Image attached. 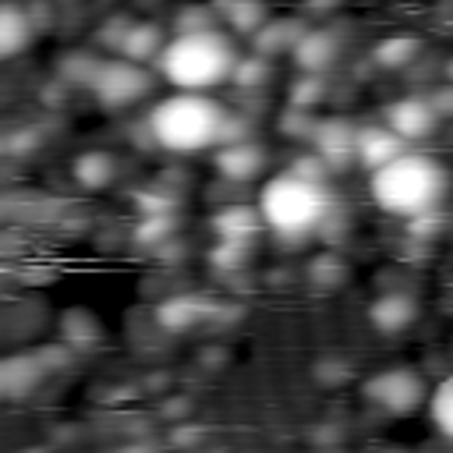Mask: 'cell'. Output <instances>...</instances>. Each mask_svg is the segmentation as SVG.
I'll return each instance as SVG.
<instances>
[{"label":"cell","instance_id":"cell-1","mask_svg":"<svg viewBox=\"0 0 453 453\" xmlns=\"http://www.w3.org/2000/svg\"><path fill=\"white\" fill-rule=\"evenodd\" d=\"M149 131L159 149L191 156L223 145L230 134V113L209 92H173L149 110Z\"/></svg>","mask_w":453,"mask_h":453},{"label":"cell","instance_id":"cell-2","mask_svg":"<svg viewBox=\"0 0 453 453\" xmlns=\"http://www.w3.org/2000/svg\"><path fill=\"white\" fill-rule=\"evenodd\" d=\"M446 184H449L446 166L435 156L411 152V149L393 163L372 170V180H368L375 205L400 219H418L435 212L442 205Z\"/></svg>","mask_w":453,"mask_h":453},{"label":"cell","instance_id":"cell-3","mask_svg":"<svg viewBox=\"0 0 453 453\" xmlns=\"http://www.w3.org/2000/svg\"><path fill=\"white\" fill-rule=\"evenodd\" d=\"M237 60L241 57L234 42L219 28H205V32H177L163 46L156 67L180 92H209L219 81L234 78Z\"/></svg>","mask_w":453,"mask_h":453},{"label":"cell","instance_id":"cell-4","mask_svg":"<svg viewBox=\"0 0 453 453\" xmlns=\"http://www.w3.org/2000/svg\"><path fill=\"white\" fill-rule=\"evenodd\" d=\"M333 209V198L326 191V180L301 177L294 170L276 173L258 191V212L269 230H276L287 241L315 234Z\"/></svg>","mask_w":453,"mask_h":453},{"label":"cell","instance_id":"cell-5","mask_svg":"<svg viewBox=\"0 0 453 453\" xmlns=\"http://www.w3.org/2000/svg\"><path fill=\"white\" fill-rule=\"evenodd\" d=\"M428 386L414 368H382L365 379V400L389 418H407L428 400Z\"/></svg>","mask_w":453,"mask_h":453},{"label":"cell","instance_id":"cell-6","mask_svg":"<svg viewBox=\"0 0 453 453\" xmlns=\"http://www.w3.org/2000/svg\"><path fill=\"white\" fill-rule=\"evenodd\" d=\"M152 88V78L142 64L127 60V57H110L99 64L88 92L96 96V103L103 110H124V106H134L145 92Z\"/></svg>","mask_w":453,"mask_h":453},{"label":"cell","instance_id":"cell-7","mask_svg":"<svg viewBox=\"0 0 453 453\" xmlns=\"http://www.w3.org/2000/svg\"><path fill=\"white\" fill-rule=\"evenodd\" d=\"M386 124L403 138V142H418L428 138L439 124V110L432 103V96H407L386 106Z\"/></svg>","mask_w":453,"mask_h":453},{"label":"cell","instance_id":"cell-8","mask_svg":"<svg viewBox=\"0 0 453 453\" xmlns=\"http://www.w3.org/2000/svg\"><path fill=\"white\" fill-rule=\"evenodd\" d=\"M311 149H315V156L326 159L329 170H340L350 159H357V127L343 117H326V120H319V127L311 134Z\"/></svg>","mask_w":453,"mask_h":453},{"label":"cell","instance_id":"cell-9","mask_svg":"<svg viewBox=\"0 0 453 453\" xmlns=\"http://www.w3.org/2000/svg\"><path fill=\"white\" fill-rule=\"evenodd\" d=\"M265 166V149L251 138H234V142H223L216 149V170L226 177V180H255Z\"/></svg>","mask_w":453,"mask_h":453},{"label":"cell","instance_id":"cell-10","mask_svg":"<svg viewBox=\"0 0 453 453\" xmlns=\"http://www.w3.org/2000/svg\"><path fill=\"white\" fill-rule=\"evenodd\" d=\"M407 152V142L389 127V124H375V127H357V163L368 170H379L386 163H393L396 156Z\"/></svg>","mask_w":453,"mask_h":453},{"label":"cell","instance_id":"cell-11","mask_svg":"<svg viewBox=\"0 0 453 453\" xmlns=\"http://www.w3.org/2000/svg\"><path fill=\"white\" fill-rule=\"evenodd\" d=\"M418 319V301L411 294H382L368 304V322L379 329V333H403L411 322Z\"/></svg>","mask_w":453,"mask_h":453},{"label":"cell","instance_id":"cell-12","mask_svg":"<svg viewBox=\"0 0 453 453\" xmlns=\"http://www.w3.org/2000/svg\"><path fill=\"white\" fill-rule=\"evenodd\" d=\"M50 368H46L42 354H14V357H7L0 365V386H4V393L11 400H21L25 393H32L39 386V379Z\"/></svg>","mask_w":453,"mask_h":453},{"label":"cell","instance_id":"cell-13","mask_svg":"<svg viewBox=\"0 0 453 453\" xmlns=\"http://www.w3.org/2000/svg\"><path fill=\"white\" fill-rule=\"evenodd\" d=\"M262 226H265V219H262L258 205L237 202V205H226V209L212 212V230H216L219 241H251Z\"/></svg>","mask_w":453,"mask_h":453},{"label":"cell","instance_id":"cell-14","mask_svg":"<svg viewBox=\"0 0 453 453\" xmlns=\"http://www.w3.org/2000/svg\"><path fill=\"white\" fill-rule=\"evenodd\" d=\"M290 53H294V60H297L301 71L322 74V71L333 64V57H336V39H333L329 32H322V28H308V32L297 39V46H294Z\"/></svg>","mask_w":453,"mask_h":453},{"label":"cell","instance_id":"cell-15","mask_svg":"<svg viewBox=\"0 0 453 453\" xmlns=\"http://www.w3.org/2000/svg\"><path fill=\"white\" fill-rule=\"evenodd\" d=\"M166 42H170V39L163 35V28H159L156 21H134V25L127 28L124 42H120V57H127V60H134V64L159 60V53H163Z\"/></svg>","mask_w":453,"mask_h":453},{"label":"cell","instance_id":"cell-16","mask_svg":"<svg viewBox=\"0 0 453 453\" xmlns=\"http://www.w3.org/2000/svg\"><path fill=\"white\" fill-rule=\"evenodd\" d=\"M32 18L18 4H4L0 11V57H18L32 42Z\"/></svg>","mask_w":453,"mask_h":453},{"label":"cell","instance_id":"cell-17","mask_svg":"<svg viewBox=\"0 0 453 453\" xmlns=\"http://www.w3.org/2000/svg\"><path fill=\"white\" fill-rule=\"evenodd\" d=\"M304 32H308V28H304L301 21H294V18H287V21H265V25L255 32V53L273 57V53H280L283 46L294 50Z\"/></svg>","mask_w":453,"mask_h":453},{"label":"cell","instance_id":"cell-18","mask_svg":"<svg viewBox=\"0 0 453 453\" xmlns=\"http://www.w3.org/2000/svg\"><path fill=\"white\" fill-rule=\"evenodd\" d=\"M156 319H159V326H163V329H173V333L191 329L195 322H202V319H205V301H198V297H191V294L170 297V301H163V304H159Z\"/></svg>","mask_w":453,"mask_h":453},{"label":"cell","instance_id":"cell-19","mask_svg":"<svg viewBox=\"0 0 453 453\" xmlns=\"http://www.w3.org/2000/svg\"><path fill=\"white\" fill-rule=\"evenodd\" d=\"M117 173V159L110 152H85L74 159V180L85 188V191H99L113 180Z\"/></svg>","mask_w":453,"mask_h":453},{"label":"cell","instance_id":"cell-20","mask_svg":"<svg viewBox=\"0 0 453 453\" xmlns=\"http://www.w3.org/2000/svg\"><path fill=\"white\" fill-rule=\"evenodd\" d=\"M421 57V42L414 35H389L375 46V60L379 67H389V71H403L411 67L414 60Z\"/></svg>","mask_w":453,"mask_h":453},{"label":"cell","instance_id":"cell-21","mask_svg":"<svg viewBox=\"0 0 453 453\" xmlns=\"http://www.w3.org/2000/svg\"><path fill=\"white\" fill-rule=\"evenodd\" d=\"M428 414H432V425L453 442V375L442 379L432 396H428Z\"/></svg>","mask_w":453,"mask_h":453},{"label":"cell","instance_id":"cell-22","mask_svg":"<svg viewBox=\"0 0 453 453\" xmlns=\"http://www.w3.org/2000/svg\"><path fill=\"white\" fill-rule=\"evenodd\" d=\"M223 18H226L237 32H258V28L269 21L262 0H237L230 11H223Z\"/></svg>","mask_w":453,"mask_h":453},{"label":"cell","instance_id":"cell-23","mask_svg":"<svg viewBox=\"0 0 453 453\" xmlns=\"http://www.w3.org/2000/svg\"><path fill=\"white\" fill-rule=\"evenodd\" d=\"M99 57H92V53H67V60L60 64V74L67 78V81H74V85H92V78H96V71H99Z\"/></svg>","mask_w":453,"mask_h":453},{"label":"cell","instance_id":"cell-24","mask_svg":"<svg viewBox=\"0 0 453 453\" xmlns=\"http://www.w3.org/2000/svg\"><path fill=\"white\" fill-rule=\"evenodd\" d=\"M216 18H219V11L212 4L209 7L184 4L180 14H177V32H205V28H216Z\"/></svg>","mask_w":453,"mask_h":453},{"label":"cell","instance_id":"cell-25","mask_svg":"<svg viewBox=\"0 0 453 453\" xmlns=\"http://www.w3.org/2000/svg\"><path fill=\"white\" fill-rule=\"evenodd\" d=\"M265 78H269V57H262V53L241 57L237 67H234V81H237L241 88H255V85H262Z\"/></svg>","mask_w":453,"mask_h":453},{"label":"cell","instance_id":"cell-26","mask_svg":"<svg viewBox=\"0 0 453 453\" xmlns=\"http://www.w3.org/2000/svg\"><path fill=\"white\" fill-rule=\"evenodd\" d=\"M322 92H326V88H322V78H319V74H308V78L294 81V88H290V106L311 110V103H319Z\"/></svg>","mask_w":453,"mask_h":453},{"label":"cell","instance_id":"cell-27","mask_svg":"<svg viewBox=\"0 0 453 453\" xmlns=\"http://www.w3.org/2000/svg\"><path fill=\"white\" fill-rule=\"evenodd\" d=\"M248 262V241H219L212 248V265L216 269H234Z\"/></svg>","mask_w":453,"mask_h":453},{"label":"cell","instance_id":"cell-28","mask_svg":"<svg viewBox=\"0 0 453 453\" xmlns=\"http://www.w3.org/2000/svg\"><path fill=\"white\" fill-rule=\"evenodd\" d=\"M432 103H435L439 117H453V81L442 85V88H435V92H432Z\"/></svg>","mask_w":453,"mask_h":453}]
</instances>
